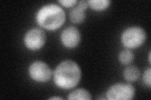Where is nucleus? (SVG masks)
Masks as SVG:
<instances>
[{
	"mask_svg": "<svg viewBox=\"0 0 151 100\" xmlns=\"http://www.w3.org/2000/svg\"><path fill=\"white\" fill-rule=\"evenodd\" d=\"M81 77V71L77 63L71 60H65L60 63L54 71L55 83L63 89L75 87Z\"/></svg>",
	"mask_w": 151,
	"mask_h": 100,
	"instance_id": "nucleus-1",
	"label": "nucleus"
},
{
	"mask_svg": "<svg viewBox=\"0 0 151 100\" xmlns=\"http://www.w3.org/2000/svg\"><path fill=\"white\" fill-rule=\"evenodd\" d=\"M37 23L50 30L58 29L63 25L65 15L62 8L58 4H50L41 8L37 14Z\"/></svg>",
	"mask_w": 151,
	"mask_h": 100,
	"instance_id": "nucleus-2",
	"label": "nucleus"
},
{
	"mask_svg": "<svg viewBox=\"0 0 151 100\" xmlns=\"http://www.w3.org/2000/svg\"><path fill=\"white\" fill-rule=\"evenodd\" d=\"M146 38V33L142 28L134 26L127 28L122 36V43L129 48H136L142 45Z\"/></svg>",
	"mask_w": 151,
	"mask_h": 100,
	"instance_id": "nucleus-3",
	"label": "nucleus"
},
{
	"mask_svg": "<svg viewBox=\"0 0 151 100\" xmlns=\"http://www.w3.org/2000/svg\"><path fill=\"white\" fill-rule=\"evenodd\" d=\"M135 94V89L133 86L129 83H117L111 87L106 93L108 99H132Z\"/></svg>",
	"mask_w": 151,
	"mask_h": 100,
	"instance_id": "nucleus-4",
	"label": "nucleus"
},
{
	"mask_svg": "<svg viewBox=\"0 0 151 100\" xmlns=\"http://www.w3.org/2000/svg\"><path fill=\"white\" fill-rule=\"evenodd\" d=\"M45 40L46 36L43 31L39 28H33L25 35V43L28 48L36 50L44 46Z\"/></svg>",
	"mask_w": 151,
	"mask_h": 100,
	"instance_id": "nucleus-5",
	"label": "nucleus"
},
{
	"mask_svg": "<svg viewBox=\"0 0 151 100\" xmlns=\"http://www.w3.org/2000/svg\"><path fill=\"white\" fill-rule=\"evenodd\" d=\"M29 73L32 79L39 82H45L51 77V70L42 61H35L29 68Z\"/></svg>",
	"mask_w": 151,
	"mask_h": 100,
	"instance_id": "nucleus-6",
	"label": "nucleus"
},
{
	"mask_svg": "<svg viewBox=\"0 0 151 100\" xmlns=\"http://www.w3.org/2000/svg\"><path fill=\"white\" fill-rule=\"evenodd\" d=\"M81 35L79 30L74 26H69L63 31L61 40L63 45L68 48L76 46L80 41Z\"/></svg>",
	"mask_w": 151,
	"mask_h": 100,
	"instance_id": "nucleus-7",
	"label": "nucleus"
},
{
	"mask_svg": "<svg viewBox=\"0 0 151 100\" xmlns=\"http://www.w3.org/2000/svg\"><path fill=\"white\" fill-rule=\"evenodd\" d=\"M124 78L129 82H134L140 76L139 70L134 66H130L126 68L124 72Z\"/></svg>",
	"mask_w": 151,
	"mask_h": 100,
	"instance_id": "nucleus-8",
	"label": "nucleus"
},
{
	"mask_svg": "<svg viewBox=\"0 0 151 100\" xmlns=\"http://www.w3.org/2000/svg\"><path fill=\"white\" fill-rule=\"evenodd\" d=\"M70 18L73 23H81L85 18L84 9L78 6L74 8L70 12Z\"/></svg>",
	"mask_w": 151,
	"mask_h": 100,
	"instance_id": "nucleus-9",
	"label": "nucleus"
},
{
	"mask_svg": "<svg viewBox=\"0 0 151 100\" xmlns=\"http://www.w3.org/2000/svg\"><path fill=\"white\" fill-rule=\"evenodd\" d=\"M69 99H91V96L87 90L77 89L70 93L68 96Z\"/></svg>",
	"mask_w": 151,
	"mask_h": 100,
	"instance_id": "nucleus-10",
	"label": "nucleus"
},
{
	"mask_svg": "<svg viewBox=\"0 0 151 100\" xmlns=\"http://www.w3.org/2000/svg\"><path fill=\"white\" fill-rule=\"evenodd\" d=\"M110 3L108 0H89L88 1V5L96 10H102L106 8Z\"/></svg>",
	"mask_w": 151,
	"mask_h": 100,
	"instance_id": "nucleus-11",
	"label": "nucleus"
},
{
	"mask_svg": "<svg viewBox=\"0 0 151 100\" xmlns=\"http://www.w3.org/2000/svg\"><path fill=\"white\" fill-rule=\"evenodd\" d=\"M119 60L124 65H128L130 63L134 60V54L132 51L125 50H123L119 55Z\"/></svg>",
	"mask_w": 151,
	"mask_h": 100,
	"instance_id": "nucleus-12",
	"label": "nucleus"
},
{
	"mask_svg": "<svg viewBox=\"0 0 151 100\" xmlns=\"http://www.w3.org/2000/svg\"><path fill=\"white\" fill-rule=\"evenodd\" d=\"M143 79L145 84L150 87V68L145 70L143 76Z\"/></svg>",
	"mask_w": 151,
	"mask_h": 100,
	"instance_id": "nucleus-13",
	"label": "nucleus"
},
{
	"mask_svg": "<svg viewBox=\"0 0 151 100\" xmlns=\"http://www.w3.org/2000/svg\"><path fill=\"white\" fill-rule=\"evenodd\" d=\"M59 2L65 7H70L74 6L78 3L77 0H60Z\"/></svg>",
	"mask_w": 151,
	"mask_h": 100,
	"instance_id": "nucleus-14",
	"label": "nucleus"
},
{
	"mask_svg": "<svg viewBox=\"0 0 151 100\" xmlns=\"http://www.w3.org/2000/svg\"><path fill=\"white\" fill-rule=\"evenodd\" d=\"M88 5V1H79V4H78V6H79L80 8H81L82 9H85L87 6Z\"/></svg>",
	"mask_w": 151,
	"mask_h": 100,
	"instance_id": "nucleus-15",
	"label": "nucleus"
},
{
	"mask_svg": "<svg viewBox=\"0 0 151 100\" xmlns=\"http://www.w3.org/2000/svg\"><path fill=\"white\" fill-rule=\"evenodd\" d=\"M50 99H63V98H60V97H52V98H49Z\"/></svg>",
	"mask_w": 151,
	"mask_h": 100,
	"instance_id": "nucleus-16",
	"label": "nucleus"
}]
</instances>
